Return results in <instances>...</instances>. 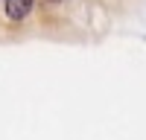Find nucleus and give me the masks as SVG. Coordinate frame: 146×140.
Listing matches in <instances>:
<instances>
[{"mask_svg": "<svg viewBox=\"0 0 146 140\" xmlns=\"http://www.w3.org/2000/svg\"><path fill=\"white\" fill-rule=\"evenodd\" d=\"M32 6H35V0H6V18L9 20H23V18H29Z\"/></svg>", "mask_w": 146, "mask_h": 140, "instance_id": "f257e3e1", "label": "nucleus"}]
</instances>
